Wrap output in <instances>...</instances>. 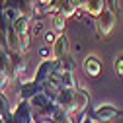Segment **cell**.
I'll return each instance as SVG.
<instances>
[{
  "instance_id": "obj_19",
  "label": "cell",
  "mask_w": 123,
  "mask_h": 123,
  "mask_svg": "<svg viewBox=\"0 0 123 123\" xmlns=\"http://www.w3.org/2000/svg\"><path fill=\"white\" fill-rule=\"evenodd\" d=\"M12 110L8 107V100H6V96L2 94V92H0V117H4L6 113H10Z\"/></svg>"
},
{
  "instance_id": "obj_13",
  "label": "cell",
  "mask_w": 123,
  "mask_h": 123,
  "mask_svg": "<svg viewBox=\"0 0 123 123\" xmlns=\"http://www.w3.org/2000/svg\"><path fill=\"white\" fill-rule=\"evenodd\" d=\"M74 68H76V63L70 55H67L65 59L59 61V70L61 72H74Z\"/></svg>"
},
{
  "instance_id": "obj_18",
  "label": "cell",
  "mask_w": 123,
  "mask_h": 123,
  "mask_svg": "<svg viewBox=\"0 0 123 123\" xmlns=\"http://www.w3.org/2000/svg\"><path fill=\"white\" fill-rule=\"evenodd\" d=\"M113 68H115V72L123 78V53L115 55V59H113Z\"/></svg>"
},
{
  "instance_id": "obj_12",
  "label": "cell",
  "mask_w": 123,
  "mask_h": 123,
  "mask_svg": "<svg viewBox=\"0 0 123 123\" xmlns=\"http://www.w3.org/2000/svg\"><path fill=\"white\" fill-rule=\"evenodd\" d=\"M51 24H53V29L57 33H63L65 27H67V18L63 16V14H53L51 16Z\"/></svg>"
},
{
  "instance_id": "obj_10",
  "label": "cell",
  "mask_w": 123,
  "mask_h": 123,
  "mask_svg": "<svg viewBox=\"0 0 123 123\" xmlns=\"http://www.w3.org/2000/svg\"><path fill=\"white\" fill-rule=\"evenodd\" d=\"M84 72L88 76H92V78H96V76H100L102 72V61L96 57V55H88L84 59Z\"/></svg>"
},
{
  "instance_id": "obj_11",
  "label": "cell",
  "mask_w": 123,
  "mask_h": 123,
  "mask_svg": "<svg viewBox=\"0 0 123 123\" xmlns=\"http://www.w3.org/2000/svg\"><path fill=\"white\" fill-rule=\"evenodd\" d=\"M105 8H107V2H105V0H86L82 12H86V14H90V16L98 18Z\"/></svg>"
},
{
  "instance_id": "obj_16",
  "label": "cell",
  "mask_w": 123,
  "mask_h": 123,
  "mask_svg": "<svg viewBox=\"0 0 123 123\" xmlns=\"http://www.w3.org/2000/svg\"><path fill=\"white\" fill-rule=\"evenodd\" d=\"M37 55L41 57V61H45V59H53V47H49V45H43V47L37 49Z\"/></svg>"
},
{
  "instance_id": "obj_3",
  "label": "cell",
  "mask_w": 123,
  "mask_h": 123,
  "mask_svg": "<svg viewBox=\"0 0 123 123\" xmlns=\"http://www.w3.org/2000/svg\"><path fill=\"white\" fill-rule=\"evenodd\" d=\"M12 115L16 123H33L35 121V111L31 107V102H27V100H20L16 104V107L12 110Z\"/></svg>"
},
{
  "instance_id": "obj_6",
  "label": "cell",
  "mask_w": 123,
  "mask_h": 123,
  "mask_svg": "<svg viewBox=\"0 0 123 123\" xmlns=\"http://www.w3.org/2000/svg\"><path fill=\"white\" fill-rule=\"evenodd\" d=\"M41 92H43V86L37 84V82L31 78V80H24V82H22L18 96H20V100H27V102H31L37 94H41Z\"/></svg>"
},
{
  "instance_id": "obj_7",
  "label": "cell",
  "mask_w": 123,
  "mask_h": 123,
  "mask_svg": "<svg viewBox=\"0 0 123 123\" xmlns=\"http://www.w3.org/2000/svg\"><path fill=\"white\" fill-rule=\"evenodd\" d=\"M31 22H33V18H29V16H20L16 22L12 24L14 31L20 35V39L31 37Z\"/></svg>"
},
{
  "instance_id": "obj_14",
  "label": "cell",
  "mask_w": 123,
  "mask_h": 123,
  "mask_svg": "<svg viewBox=\"0 0 123 123\" xmlns=\"http://www.w3.org/2000/svg\"><path fill=\"white\" fill-rule=\"evenodd\" d=\"M51 121H53V123H74L72 115H68L67 111H63V110H61V107H57V111L53 113Z\"/></svg>"
},
{
  "instance_id": "obj_22",
  "label": "cell",
  "mask_w": 123,
  "mask_h": 123,
  "mask_svg": "<svg viewBox=\"0 0 123 123\" xmlns=\"http://www.w3.org/2000/svg\"><path fill=\"white\" fill-rule=\"evenodd\" d=\"M74 4L78 10H84V4H86V0H74Z\"/></svg>"
},
{
  "instance_id": "obj_8",
  "label": "cell",
  "mask_w": 123,
  "mask_h": 123,
  "mask_svg": "<svg viewBox=\"0 0 123 123\" xmlns=\"http://www.w3.org/2000/svg\"><path fill=\"white\" fill-rule=\"evenodd\" d=\"M68 37L65 35V33H59V37H57V41H55V45H53V59L55 61H61V59H65L67 55H68Z\"/></svg>"
},
{
  "instance_id": "obj_1",
  "label": "cell",
  "mask_w": 123,
  "mask_h": 123,
  "mask_svg": "<svg viewBox=\"0 0 123 123\" xmlns=\"http://www.w3.org/2000/svg\"><path fill=\"white\" fill-rule=\"evenodd\" d=\"M115 22H117L115 12L110 10V8H105V10L100 14V16L96 18V31H98V35H102V37L110 35L111 29L115 27Z\"/></svg>"
},
{
  "instance_id": "obj_4",
  "label": "cell",
  "mask_w": 123,
  "mask_h": 123,
  "mask_svg": "<svg viewBox=\"0 0 123 123\" xmlns=\"http://www.w3.org/2000/svg\"><path fill=\"white\" fill-rule=\"evenodd\" d=\"M121 115H123V111H119L117 107H113L110 104H104V105L96 107V110L92 111V117H94L98 123H111V121H115Z\"/></svg>"
},
{
  "instance_id": "obj_21",
  "label": "cell",
  "mask_w": 123,
  "mask_h": 123,
  "mask_svg": "<svg viewBox=\"0 0 123 123\" xmlns=\"http://www.w3.org/2000/svg\"><path fill=\"white\" fill-rule=\"evenodd\" d=\"M80 123H98V121H96L94 117H92V115H86V117H84V119H82Z\"/></svg>"
},
{
  "instance_id": "obj_23",
  "label": "cell",
  "mask_w": 123,
  "mask_h": 123,
  "mask_svg": "<svg viewBox=\"0 0 123 123\" xmlns=\"http://www.w3.org/2000/svg\"><path fill=\"white\" fill-rule=\"evenodd\" d=\"M37 123H53L51 119H37Z\"/></svg>"
},
{
  "instance_id": "obj_5",
  "label": "cell",
  "mask_w": 123,
  "mask_h": 123,
  "mask_svg": "<svg viewBox=\"0 0 123 123\" xmlns=\"http://www.w3.org/2000/svg\"><path fill=\"white\" fill-rule=\"evenodd\" d=\"M88 105H90V94L86 90H82V88H76L74 90V100H72V104H70V107H68V115H76V113H82V111H86L88 110Z\"/></svg>"
},
{
  "instance_id": "obj_20",
  "label": "cell",
  "mask_w": 123,
  "mask_h": 123,
  "mask_svg": "<svg viewBox=\"0 0 123 123\" xmlns=\"http://www.w3.org/2000/svg\"><path fill=\"white\" fill-rule=\"evenodd\" d=\"M105 2H107V8H110V10H119V4H117V0H105Z\"/></svg>"
},
{
  "instance_id": "obj_2",
  "label": "cell",
  "mask_w": 123,
  "mask_h": 123,
  "mask_svg": "<svg viewBox=\"0 0 123 123\" xmlns=\"http://www.w3.org/2000/svg\"><path fill=\"white\" fill-rule=\"evenodd\" d=\"M57 70H59V61H55V59H45V61L39 63V67H37V70H35V74H33V80L43 86Z\"/></svg>"
},
{
  "instance_id": "obj_9",
  "label": "cell",
  "mask_w": 123,
  "mask_h": 123,
  "mask_svg": "<svg viewBox=\"0 0 123 123\" xmlns=\"http://www.w3.org/2000/svg\"><path fill=\"white\" fill-rule=\"evenodd\" d=\"M12 67H14V61H12L10 51L4 47V45H0V78L10 76L12 74Z\"/></svg>"
},
{
  "instance_id": "obj_17",
  "label": "cell",
  "mask_w": 123,
  "mask_h": 123,
  "mask_svg": "<svg viewBox=\"0 0 123 123\" xmlns=\"http://www.w3.org/2000/svg\"><path fill=\"white\" fill-rule=\"evenodd\" d=\"M41 31H43V22H41V18H33V22H31V37L39 35Z\"/></svg>"
},
{
  "instance_id": "obj_15",
  "label": "cell",
  "mask_w": 123,
  "mask_h": 123,
  "mask_svg": "<svg viewBox=\"0 0 123 123\" xmlns=\"http://www.w3.org/2000/svg\"><path fill=\"white\" fill-rule=\"evenodd\" d=\"M63 86L74 90L76 88V78H74V72H63Z\"/></svg>"
}]
</instances>
